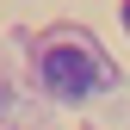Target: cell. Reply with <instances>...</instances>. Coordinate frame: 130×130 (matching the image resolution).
Listing matches in <instances>:
<instances>
[{"instance_id": "obj_1", "label": "cell", "mask_w": 130, "mask_h": 130, "mask_svg": "<svg viewBox=\"0 0 130 130\" xmlns=\"http://www.w3.org/2000/svg\"><path fill=\"white\" fill-rule=\"evenodd\" d=\"M37 80H43L50 93H62V99H87V93L105 80V68H99L87 50H68V43H62V50H43V56H37Z\"/></svg>"}, {"instance_id": "obj_2", "label": "cell", "mask_w": 130, "mask_h": 130, "mask_svg": "<svg viewBox=\"0 0 130 130\" xmlns=\"http://www.w3.org/2000/svg\"><path fill=\"white\" fill-rule=\"evenodd\" d=\"M124 31H130V0H124Z\"/></svg>"}]
</instances>
